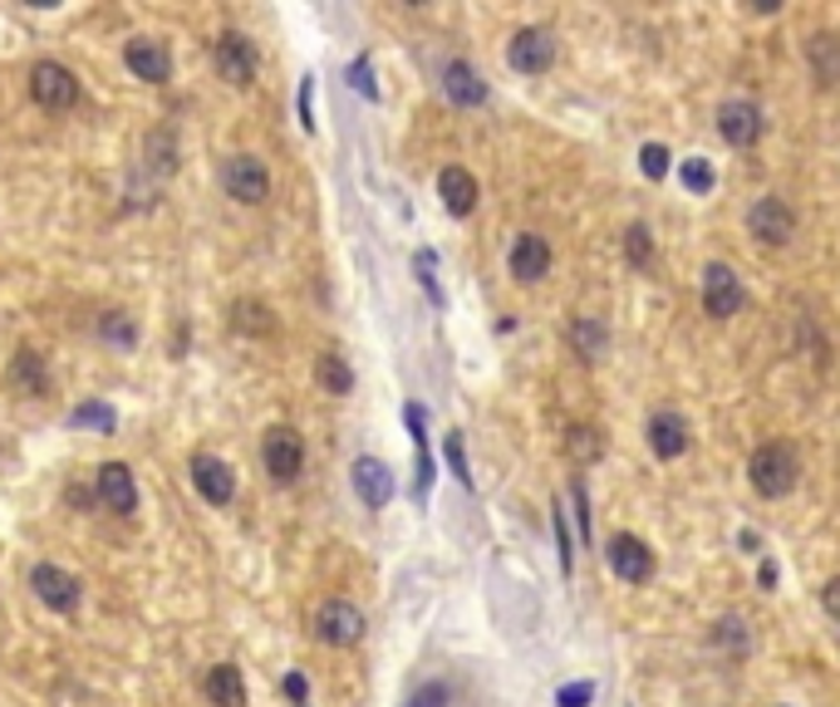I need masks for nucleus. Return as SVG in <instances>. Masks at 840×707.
<instances>
[{
  "label": "nucleus",
  "mask_w": 840,
  "mask_h": 707,
  "mask_svg": "<svg viewBox=\"0 0 840 707\" xmlns=\"http://www.w3.org/2000/svg\"><path fill=\"white\" fill-rule=\"evenodd\" d=\"M448 462H452V477H458L462 486H472V472H468V458H462V438H458V432H448Z\"/></svg>",
  "instance_id": "nucleus-35"
},
{
  "label": "nucleus",
  "mask_w": 840,
  "mask_h": 707,
  "mask_svg": "<svg viewBox=\"0 0 840 707\" xmlns=\"http://www.w3.org/2000/svg\"><path fill=\"white\" fill-rule=\"evenodd\" d=\"M315 379H320V389L335 393V398H345L349 389H355V373H349L345 354H335V349H325L320 359H315Z\"/></svg>",
  "instance_id": "nucleus-24"
},
{
  "label": "nucleus",
  "mask_w": 840,
  "mask_h": 707,
  "mask_svg": "<svg viewBox=\"0 0 840 707\" xmlns=\"http://www.w3.org/2000/svg\"><path fill=\"white\" fill-rule=\"evenodd\" d=\"M624 256H629V266H639V270L654 260V236L644 222H634L629 232H624Z\"/></svg>",
  "instance_id": "nucleus-31"
},
{
  "label": "nucleus",
  "mask_w": 840,
  "mask_h": 707,
  "mask_svg": "<svg viewBox=\"0 0 840 707\" xmlns=\"http://www.w3.org/2000/svg\"><path fill=\"white\" fill-rule=\"evenodd\" d=\"M349 79H355V89L365 99H379V89H373V74H369V60H355V70H349Z\"/></svg>",
  "instance_id": "nucleus-38"
},
{
  "label": "nucleus",
  "mask_w": 840,
  "mask_h": 707,
  "mask_svg": "<svg viewBox=\"0 0 840 707\" xmlns=\"http://www.w3.org/2000/svg\"><path fill=\"white\" fill-rule=\"evenodd\" d=\"M30 99H35L40 109L60 113V109H70L79 99V84H74V74L64 70L60 60H40L35 70H30Z\"/></svg>",
  "instance_id": "nucleus-7"
},
{
  "label": "nucleus",
  "mask_w": 840,
  "mask_h": 707,
  "mask_svg": "<svg viewBox=\"0 0 840 707\" xmlns=\"http://www.w3.org/2000/svg\"><path fill=\"white\" fill-rule=\"evenodd\" d=\"M30 590H35V600L40 604H50L54 614H74L79 609V580L70 575V570H60V565H35L30 570Z\"/></svg>",
  "instance_id": "nucleus-11"
},
{
  "label": "nucleus",
  "mask_w": 840,
  "mask_h": 707,
  "mask_svg": "<svg viewBox=\"0 0 840 707\" xmlns=\"http://www.w3.org/2000/svg\"><path fill=\"white\" fill-rule=\"evenodd\" d=\"M506 260H512V276L521 285H536L551 276V246H546V236H536V232H521Z\"/></svg>",
  "instance_id": "nucleus-17"
},
{
  "label": "nucleus",
  "mask_w": 840,
  "mask_h": 707,
  "mask_svg": "<svg viewBox=\"0 0 840 707\" xmlns=\"http://www.w3.org/2000/svg\"><path fill=\"white\" fill-rule=\"evenodd\" d=\"M232 325H236V329H246V335H270V329H276V319L266 315V305L242 300V305L232 310Z\"/></svg>",
  "instance_id": "nucleus-30"
},
{
  "label": "nucleus",
  "mask_w": 840,
  "mask_h": 707,
  "mask_svg": "<svg viewBox=\"0 0 840 707\" xmlns=\"http://www.w3.org/2000/svg\"><path fill=\"white\" fill-rule=\"evenodd\" d=\"M718 133H723V143H733V147H752L762 139V109L747 104V99H728V104L718 109Z\"/></svg>",
  "instance_id": "nucleus-15"
},
{
  "label": "nucleus",
  "mask_w": 840,
  "mask_h": 707,
  "mask_svg": "<svg viewBox=\"0 0 840 707\" xmlns=\"http://www.w3.org/2000/svg\"><path fill=\"white\" fill-rule=\"evenodd\" d=\"M349 477H355V492H359V501H365L369 511H379V506H389L393 501V472L379 458H359Z\"/></svg>",
  "instance_id": "nucleus-18"
},
{
  "label": "nucleus",
  "mask_w": 840,
  "mask_h": 707,
  "mask_svg": "<svg viewBox=\"0 0 840 707\" xmlns=\"http://www.w3.org/2000/svg\"><path fill=\"white\" fill-rule=\"evenodd\" d=\"M310 79H305V84H300V123H305V133H310L315 129V119H310Z\"/></svg>",
  "instance_id": "nucleus-41"
},
{
  "label": "nucleus",
  "mask_w": 840,
  "mask_h": 707,
  "mask_svg": "<svg viewBox=\"0 0 840 707\" xmlns=\"http://www.w3.org/2000/svg\"><path fill=\"white\" fill-rule=\"evenodd\" d=\"M10 389L16 393H50V363H44L40 349H16V363H10Z\"/></svg>",
  "instance_id": "nucleus-21"
},
{
  "label": "nucleus",
  "mask_w": 840,
  "mask_h": 707,
  "mask_svg": "<svg viewBox=\"0 0 840 707\" xmlns=\"http://www.w3.org/2000/svg\"><path fill=\"white\" fill-rule=\"evenodd\" d=\"M555 541H561V575L575 570V551H571V535H565V516L555 511Z\"/></svg>",
  "instance_id": "nucleus-37"
},
{
  "label": "nucleus",
  "mask_w": 840,
  "mask_h": 707,
  "mask_svg": "<svg viewBox=\"0 0 840 707\" xmlns=\"http://www.w3.org/2000/svg\"><path fill=\"white\" fill-rule=\"evenodd\" d=\"M821 604H826V614H831V619H840V575L821 590Z\"/></svg>",
  "instance_id": "nucleus-39"
},
{
  "label": "nucleus",
  "mask_w": 840,
  "mask_h": 707,
  "mask_svg": "<svg viewBox=\"0 0 840 707\" xmlns=\"http://www.w3.org/2000/svg\"><path fill=\"white\" fill-rule=\"evenodd\" d=\"M506 64H512L516 74H546L555 64V35L546 25H526L516 30L512 44H506Z\"/></svg>",
  "instance_id": "nucleus-5"
},
{
  "label": "nucleus",
  "mask_w": 840,
  "mask_h": 707,
  "mask_svg": "<svg viewBox=\"0 0 840 707\" xmlns=\"http://www.w3.org/2000/svg\"><path fill=\"white\" fill-rule=\"evenodd\" d=\"M678 173H684V187H688V192H698V197H708L713 182H718V177H713V167L703 163V157H684V167H678Z\"/></svg>",
  "instance_id": "nucleus-32"
},
{
  "label": "nucleus",
  "mask_w": 840,
  "mask_h": 707,
  "mask_svg": "<svg viewBox=\"0 0 840 707\" xmlns=\"http://www.w3.org/2000/svg\"><path fill=\"white\" fill-rule=\"evenodd\" d=\"M639 173L654 177V182L668 173V147H664V143H644V147H639Z\"/></svg>",
  "instance_id": "nucleus-33"
},
{
  "label": "nucleus",
  "mask_w": 840,
  "mask_h": 707,
  "mask_svg": "<svg viewBox=\"0 0 840 707\" xmlns=\"http://www.w3.org/2000/svg\"><path fill=\"white\" fill-rule=\"evenodd\" d=\"M207 698L217 707H246V678L236 664H217L207 673Z\"/></svg>",
  "instance_id": "nucleus-23"
},
{
  "label": "nucleus",
  "mask_w": 840,
  "mask_h": 707,
  "mask_svg": "<svg viewBox=\"0 0 840 707\" xmlns=\"http://www.w3.org/2000/svg\"><path fill=\"white\" fill-rule=\"evenodd\" d=\"M605 561H609V570H615L624 585H644V580H654V551L639 541V535H629V531L609 535Z\"/></svg>",
  "instance_id": "nucleus-6"
},
{
  "label": "nucleus",
  "mask_w": 840,
  "mask_h": 707,
  "mask_svg": "<svg viewBox=\"0 0 840 707\" xmlns=\"http://www.w3.org/2000/svg\"><path fill=\"white\" fill-rule=\"evenodd\" d=\"M806 60H811L816 84H826V89L840 84V35H831V30L811 35V44H806Z\"/></svg>",
  "instance_id": "nucleus-22"
},
{
  "label": "nucleus",
  "mask_w": 840,
  "mask_h": 707,
  "mask_svg": "<svg viewBox=\"0 0 840 707\" xmlns=\"http://www.w3.org/2000/svg\"><path fill=\"white\" fill-rule=\"evenodd\" d=\"M147 173H157V177L177 173V133L173 129L147 133Z\"/></svg>",
  "instance_id": "nucleus-25"
},
{
  "label": "nucleus",
  "mask_w": 840,
  "mask_h": 707,
  "mask_svg": "<svg viewBox=\"0 0 840 707\" xmlns=\"http://www.w3.org/2000/svg\"><path fill=\"white\" fill-rule=\"evenodd\" d=\"M747 232L767 246H787L791 236H797V212H791L781 197H762V202H752V212H747Z\"/></svg>",
  "instance_id": "nucleus-9"
},
{
  "label": "nucleus",
  "mask_w": 840,
  "mask_h": 707,
  "mask_svg": "<svg viewBox=\"0 0 840 707\" xmlns=\"http://www.w3.org/2000/svg\"><path fill=\"white\" fill-rule=\"evenodd\" d=\"M590 698H595V683H571V688L555 693V707H585Z\"/></svg>",
  "instance_id": "nucleus-36"
},
{
  "label": "nucleus",
  "mask_w": 840,
  "mask_h": 707,
  "mask_svg": "<svg viewBox=\"0 0 840 707\" xmlns=\"http://www.w3.org/2000/svg\"><path fill=\"white\" fill-rule=\"evenodd\" d=\"M99 335H104L109 345H119V349L139 345V325H133V315H123V310H109L104 319H99Z\"/></svg>",
  "instance_id": "nucleus-28"
},
{
  "label": "nucleus",
  "mask_w": 840,
  "mask_h": 707,
  "mask_svg": "<svg viewBox=\"0 0 840 707\" xmlns=\"http://www.w3.org/2000/svg\"><path fill=\"white\" fill-rule=\"evenodd\" d=\"M571 345H575V354H581V359H600V354H605V345H609V329L600 325V319L581 315V319L571 325Z\"/></svg>",
  "instance_id": "nucleus-27"
},
{
  "label": "nucleus",
  "mask_w": 840,
  "mask_h": 707,
  "mask_svg": "<svg viewBox=\"0 0 840 707\" xmlns=\"http://www.w3.org/2000/svg\"><path fill=\"white\" fill-rule=\"evenodd\" d=\"M70 423H74V428H94V432H113V428H119V418H113L109 403L89 398V403H79L74 413H70Z\"/></svg>",
  "instance_id": "nucleus-29"
},
{
  "label": "nucleus",
  "mask_w": 840,
  "mask_h": 707,
  "mask_svg": "<svg viewBox=\"0 0 840 707\" xmlns=\"http://www.w3.org/2000/svg\"><path fill=\"white\" fill-rule=\"evenodd\" d=\"M187 472H192V486H197L212 506H226V501L236 496V472L222 458H212V452H197V458L187 462Z\"/></svg>",
  "instance_id": "nucleus-13"
},
{
  "label": "nucleus",
  "mask_w": 840,
  "mask_h": 707,
  "mask_svg": "<svg viewBox=\"0 0 840 707\" xmlns=\"http://www.w3.org/2000/svg\"><path fill=\"white\" fill-rule=\"evenodd\" d=\"M644 438H649L654 458L658 462H674L688 452V423L684 413H674V408H658V413L649 418V428H644Z\"/></svg>",
  "instance_id": "nucleus-16"
},
{
  "label": "nucleus",
  "mask_w": 840,
  "mask_h": 707,
  "mask_svg": "<svg viewBox=\"0 0 840 707\" xmlns=\"http://www.w3.org/2000/svg\"><path fill=\"white\" fill-rule=\"evenodd\" d=\"M94 492H99V501H104L113 516H133V511H139V482H133V472L123 462H104V467H99Z\"/></svg>",
  "instance_id": "nucleus-12"
},
{
  "label": "nucleus",
  "mask_w": 840,
  "mask_h": 707,
  "mask_svg": "<svg viewBox=\"0 0 840 707\" xmlns=\"http://www.w3.org/2000/svg\"><path fill=\"white\" fill-rule=\"evenodd\" d=\"M217 74L226 79V84H236V89H252V79H256L252 40L236 35V30H226V35L217 40Z\"/></svg>",
  "instance_id": "nucleus-14"
},
{
  "label": "nucleus",
  "mask_w": 840,
  "mask_h": 707,
  "mask_svg": "<svg viewBox=\"0 0 840 707\" xmlns=\"http://www.w3.org/2000/svg\"><path fill=\"white\" fill-rule=\"evenodd\" d=\"M222 182H226V197H236L242 207H260V202L270 197V173H266V163L252 157V153L226 157Z\"/></svg>",
  "instance_id": "nucleus-3"
},
{
  "label": "nucleus",
  "mask_w": 840,
  "mask_h": 707,
  "mask_svg": "<svg viewBox=\"0 0 840 707\" xmlns=\"http://www.w3.org/2000/svg\"><path fill=\"white\" fill-rule=\"evenodd\" d=\"M571 492H575V516H581V531H585V541H590V506H585V482H575Z\"/></svg>",
  "instance_id": "nucleus-40"
},
{
  "label": "nucleus",
  "mask_w": 840,
  "mask_h": 707,
  "mask_svg": "<svg viewBox=\"0 0 840 707\" xmlns=\"http://www.w3.org/2000/svg\"><path fill=\"white\" fill-rule=\"evenodd\" d=\"M703 310L713 319H733L742 310V280H737V270L723 266V260L703 266Z\"/></svg>",
  "instance_id": "nucleus-8"
},
{
  "label": "nucleus",
  "mask_w": 840,
  "mask_h": 707,
  "mask_svg": "<svg viewBox=\"0 0 840 707\" xmlns=\"http://www.w3.org/2000/svg\"><path fill=\"white\" fill-rule=\"evenodd\" d=\"M565 452H571L575 462L605 458V432L590 428V423H571V428H565Z\"/></svg>",
  "instance_id": "nucleus-26"
},
{
  "label": "nucleus",
  "mask_w": 840,
  "mask_h": 707,
  "mask_svg": "<svg viewBox=\"0 0 840 707\" xmlns=\"http://www.w3.org/2000/svg\"><path fill=\"white\" fill-rule=\"evenodd\" d=\"M123 64H129L143 84H167V79H173V50L153 35H139L123 44Z\"/></svg>",
  "instance_id": "nucleus-10"
},
{
  "label": "nucleus",
  "mask_w": 840,
  "mask_h": 707,
  "mask_svg": "<svg viewBox=\"0 0 840 707\" xmlns=\"http://www.w3.org/2000/svg\"><path fill=\"white\" fill-rule=\"evenodd\" d=\"M315 634H320V644H329V648H349L365 638V614L349 600H325L320 609H315Z\"/></svg>",
  "instance_id": "nucleus-4"
},
{
  "label": "nucleus",
  "mask_w": 840,
  "mask_h": 707,
  "mask_svg": "<svg viewBox=\"0 0 840 707\" xmlns=\"http://www.w3.org/2000/svg\"><path fill=\"white\" fill-rule=\"evenodd\" d=\"M438 197H442V207H448L452 216H472V207H477V177L468 173V167H442V173H438Z\"/></svg>",
  "instance_id": "nucleus-20"
},
{
  "label": "nucleus",
  "mask_w": 840,
  "mask_h": 707,
  "mask_svg": "<svg viewBox=\"0 0 840 707\" xmlns=\"http://www.w3.org/2000/svg\"><path fill=\"white\" fill-rule=\"evenodd\" d=\"M403 707H448V683H428V688H418Z\"/></svg>",
  "instance_id": "nucleus-34"
},
{
  "label": "nucleus",
  "mask_w": 840,
  "mask_h": 707,
  "mask_svg": "<svg viewBox=\"0 0 840 707\" xmlns=\"http://www.w3.org/2000/svg\"><path fill=\"white\" fill-rule=\"evenodd\" d=\"M747 477H752V492L777 501V496H791L801 482V462L797 452L787 448V442H767V448L752 452V462H747Z\"/></svg>",
  "instance_id": "nucleus-1"
},
{
  "label": "nucleus",
  "mask_w": 840,
  "mask_h": 707,
  "mask_svg": "<svg viewBox=\"0 0 840 707\" xmlns=\"http://www.w3.org/2000/svg\"><path fill=\"white\" fill-rule=\"evenodd\" d=\"M286 693H290V698L305 707V678H300V673H290V678H286Z\"/></svg>",
  "instance_id": "nucleus-42"
},
{
  "label": "nucleus",
  "mask_w": 840,
  "mask_h": 707,
  "mask_svg": "<svg viewBox=\"0 0 840 707\" xmlns=\"http://www.w3.org/2000/svg\"><path fill=\"white\" fill-rule=\"evenodd\" d=\"M260 462H266L270 482L290 486L295 477H300V467H305V442H300V432L286 428V423L266 428V438H260Z\"/></svg>",
  "instance_id": "nucleus-2"
},
{
  "label": "nucleus",
  "mask_w": 840,
  "mask_h": 707,
  "mask_svg": "<svg viewBox=\"0 0 840 707\" xmlns=\"http://www.w3.org/2000/svg\"><path fill=\"white\" fill-rule=\"evenodd\" d=\"M442 94L462 109H482L486 104V79L477 74L468 60H452L448 70H442Z\"/></svg>",
  "instance_id": "nucleus-19"
}]
</instances>
